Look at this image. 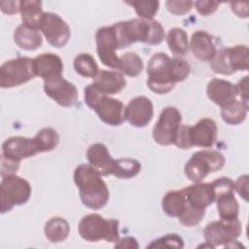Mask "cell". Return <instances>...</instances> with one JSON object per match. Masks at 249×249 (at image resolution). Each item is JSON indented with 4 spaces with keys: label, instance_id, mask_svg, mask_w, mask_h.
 <instances>
[{
    "label": "cell",
    "instance_id": "1",
    "mask_svg": "<svg viewBox=\"0 0 249 249\" xmlns=\"http://www.w3.org/2000/svg\"><path fill=\"white\" fill-rule=\"evenodd\" d=\"M190 70L186 60L180 57L171 58L164 53H157L147 65V86L158 94H165L173 89L176 83L187 79Z\"/></svg>",
    "mask_w": 249,
    "mask_h": 249
},
{
    "label": "cell",
    "instance_id": "2",
    "mask_svg": "<svg viewBox=\"0 0 249 249\" xmlns=\"http://www.w3.org/2000/svg\"><path fill=\"white\" fill-rule=\"evenodd\" d=\"M119 50L129 47L135 42L159 45L164 39V29L155 19L132 18L113 25Z\"/></svg>",
    "mask_w": 249,
    "mask_h": 249
},
{
    "label": "cell",
    "instance_id": "3",
    "mask_svg": "<svg viewBox=\"0 0 249 249\" xmlns=\"http://www.w3.org/2000/svg\"><path fill=\"white\" fill-rule=\"evenodd\" d=\"M73 178L85 206L98 210L106 205L110 196L109 190L101 175L90 164L78 165Z\"/></svg>",
    "mask_w": 249,
    "mask_h": 249
},
{
    "label": "cell",
    "instance_id": "4",
    "mask_svg": "<svg viewBox=\"0 0 249 249\" xmlns=\"http://www.w3.org/2000/svg\"><path fill=\"white\" fill-rule=\"evenodd\" d=\"M84 97L85 103L92 109L105 124L117 126L122 124L125 120V107L124 103L119 99L100 93L92 84L86 87Z\"/></svg>",
    "mask_w": 249,
    "mask_h": 249
},
{
    "label": "cell",
    "instance_id": "5",
    "mask_svg": "<svg viewBox=\"0 0 249 249\" xmlns=\"http://www.w3.org/2000/svg\"><path fill=\"white\" fill-rule=\"evenodd\" d=\"M217 139V125L214 120L204 118L195 125L181 124L174 144L180 149L192 147L211 148Z\"/></svg>",
    "mask_w": 249,
    "mask_h": 249
},
{
    "label": "cell",
    "instance_id": "6",
    "mask_svg": "<svg viewBox=\"0 0 249 249\" xmlns=\"http://www.w3.org/2000/svg\"><path fill=\"white\" fill-rule=\"evenodd\" d=\"M80 236L86 241L96 242L104 239L108 242H118L119 221L104 219L101 215L91 213L84 216L78 226Z\"/></svg>",
    "mask_w": 249,
    "mask_h": 249
},
{
    "label": "cell",
    "instance_id": "7",
    "mask_svg": "<svg viewBox=\"0 0 249 249\" xmlns=\"http://www.w3.org/2000/svg\"><path fill=\"white\" fill-rule=\"evenodd\" d=\"M225 165V157L216 150H201L193 154L186 162L184 172L194 183L201 182L209 173L216 172Z\"/></svg>",
    "mask_w": 249,
    "mask_h": 249
},
{
    "label": "cell",
    "instance_id": "8",
    "mask_svg": "<svg viewBox=\"0 0 249 249\" xmlns=\"http://www.w3.org/2000/svg\"><path fill=\"white\" fill-rule=\"evenodd\" d=\"M249 52L245 45H236L217 51L210 60L211 69L218 74L231 75L236 71H246L249 68Z\"/></svg>",
    "mask_w": 249,
    "mask_h": 249
},
{
    "label": "cell",
    "instance_id": "9",
    "mask_svg": "<svg viewBox=\"0 0 249 249\" xmlns=\"http://www.w3.org/2000/svg\"><path fill=\"white\" fill-rule=\"evenodd\" d=\"M0 185V211L2 214L12 210L14 206L22 205L31 196V186L25 179L16 174L2 177Z\"/></svg>",
    "mask_w": 249,
    "mask_h": 249
},
{
    "label": "cell",
    "instance_id": "10",
    "mask_svg": "<svg viewBox=\"0 0 249 249\" xmlns=\"http://www.w3.org/2000/svg\"><path fill=\"white\" fill-rule=\"evenodd\" d=\"M241 223L239 220L213 221L204 228L203 236L210 247H235L236 238L241 234Z\"/></svg>",
    "mask_w": 249,
    "mask_h": 249
},
{
    "label": "cell",
    "instance_id": "11",
    "mask_svg": "<svg viewBox=\"0 0 249 249\" xmlns=\"http://www.w3.org/2000/svg\"><path fill=\"white\" fill-rule=\"evenodd\" d=\"M34 77L33 59L27 56L7 60L0 67V87L3 89L20 86Z\"/></svg>",
    "mask_w": 249,
    "mask_h": 249
},
{
    "label": "cell",
    "instance_id": "12",
    "mask_svg": "<svg viewBox=\"0 0 249 249\" xmlns=\"http://www.w3.org/2000/svg\"><path fill=\"white\" fill-rule=\"evenodd\" d=\"M181 122L182 116L177 108L172 106L165 107L160 112L153 128L154 140L162 146L174 144Z\"/></svg>",
    "mask_w": 249,
    "mask_h": 249
},
{
    "label": "cell",
    "instance_id": "13",
    "mask_svg": "<svg viewBox=\"0 0 249 249\" xmlns=\"http://www.w3.org/2000/svg\"><path fill=\"white\" fill-rule=\"evenodd\" d=\"M219 216L223 220H233L238 216L239 205L233 195V182L229 177H220L212 182Z\"/></svg>",
    "mask_w": 249,
    "mask_h": 249
},
{
    "label": "cell",
    "instance_id": "14",
    "mask_svg": "<svg viewBox=\"0 0 249 249\" xmlns=\"http://www.w3.org/2000/svg\"><path fill=\"white\" fill-rule=\"evenodd\" d=\"M40 30L48 43L54 48H63L69 41L71 31L68 24L56 14L44 12Z\"/></svg>",
    "mask_w": 249,
    "mask_h": 249
},
{
    "label": "cell",
    "instance_id": "15",
    "mask_svg": "<svg viewBox=\"0 0 249 249\" xmlns=\"http://www.w3.org/2000/svg\"><path fill=\"white\" fill-rule=\"evenodd\" d=\"M42 153L40 145L34 136H13L6 139L2 144V158L19 163L21 160Z\"/></svg>",
    "mask_w": 249,
    "mask_h": 249
},
{
    "label": "cell",
    "instance_id": "16",
    "mask_svg": "<svg viewBox=\"0 0 249 249\" xmlns=\"http://www.w3.org/2000/svg\"><path fill=\"white\" fill-rule=\"evenodd\" d=\"M96 51L101 62L114 69H119L120 57L116 51L119 50L113 26H103L98 28L95 34Z\"/></svg>",
    "mask_w": 249,
    "mask_h": 249
},
{
    "label": "cell",
    "instance_id": "17",
    "mask_svg": "<svg viewBox=\"0 0 249 249\" xmlns=\"http://www.w3.org/2000/svg\"><path fill=\"white\" fill-rule=\"evenodd\" d=\"M44 91L58 105L63 107L73 106L78 101L77 88L62 76L44 81Z\"/></svg>",
    "mask_w": 249,
    "mask_h": 249
},
{
    "label": "cell",
    "instance_id": "18",
    "mask_svg": "<svg viewBox=\"0 0 249 249\" xmlns=\"http://www.w3.org/2000/svg\"><path fill=\"white\" fill-rule=\"evenodd\" d=\"M186 199V207L203 210L215 201V189L211 183H195L182 189Z\"/></svg>",
    "mask_w": 249,
    "mask_h": 249
},
{
    "label": "cell",
    "instance_id": "19",
    "mask_svg": "<svg viewBox=\"0 0 249 249\" xmlns=\"http://www.w3.org/2000/svg\"><path fill=\"white\" fill-rule=\"evenodd\" d=\"M154 106L150 98L140 95L132 98L125 107L124 118L135 127L146 126L153 119Z\"/></svg>",
    "mask_w": 249,
    "mask_h": 249
},
{
    "label": "cell",
    "instance_id": "20",
    "mask_svg": "<svg viewBox=\"0 0 249 249\" xmlns=\"http://www.w3.org/2000/svg\"><path fill=\"white\" fill-rule=\"evenodd\" d=\"M35 76L41 77L44 81H49L62 76L63 63L61 58L52 53H42L33 59Z\"/></svg>",
    "mask_w": 249,
    "mask_h": 249
},
{
    "label": "cell",
    "instance_id": "21",
    "mask_svg": "<svg viewBox=\"0 0 249 249\" xmlns=\"http://www.w3.org/2000/svg\"><path fill=\"white\" fill-rule=\"evenodd\" d=\"M208 98L221 108L237 99L236 86L222 79H212L206 88Z\"/></svg>",
    "mask_w": 249,
    "mask_h": 249
},
{
    "label": "cell",
    "instance_id": "22",
    "mask_svg": "<svg viewBox=\"0 0 249 249\" xmlns=\"http://www.w3.org/2000/svg\"><path fill=\"white\" fill-rule=\"evenodd\" d=\"M126 85L125 78L121 72L110 70H99L93 78L92 86L106 95L116 94L122 91Z\"/></svg>",
    "mask_w": 249,
    "mask_h": 249
},
{
    "label": "cell",
    "instance_id": "23",
    "mask_svg": "<svg viewBox=\"0 0 249 249\" xmlns=\"http://www.w3.org/2000/svg\"><path fill=\"white\" fill-rule=\"evenodd\" d=\"M87 159L101 176H108L112 173L115 160L111 157L104 144L94 143L90 145L87 151Z\"/></svg>",
    "mask_w": 249,
    "mask_h": 249
},
{
    "label": "cell",
    "instance_id": "24",
    "mask_svg": "<svg viewBox=\"0 0 249 249\" xmlns=\"http://www.w3.org/2000/svg\"><path fill=\"white\" fill-rule=\"evenodd\" d=\"M190 48L193 54L201 61H210L217 53L212 36L203 30L193 33Z\"/></svg>",
    "mask_w": 249,
    "mask_h": 249
},
{
    "label": "cell",
    "instance_id": "25",
    "mask_svg": "<svg viewBox=\"0 0 249 249\" xmlns=\"http://www.w3.org/2000/svg\"><path fill=\"white\" fill-rule=\"evenodd\" d=\"M14 40L20 49L25 51H35L43 43V38L39 30L29 28L23 24L18 25L15 29Z\"/></svg>",
    "mask_w": 249,
    "mask_h": 249
},
{
    "label": "cell",
    "instance_id": "26",
    "mask_svg": "<svg viewBox=\"0 0 249 249\" xmlns=\"http://www.w3.org/2000/svg\"><path fill=\"white\" fill-rule=\"evenodd\" d=\"M20 15L22 24L32 28L39 30L40 22L43 16L42 11V2L35 0H23L20 1Z\"/></svg>",
    "mask_w": 249,
    "mask_h": 249
},
{
    "label": "cell",
    "instance_id": "27",
    "mask_svg": "<svg viewBox=\"0 0 249 249\" xmlns=\"http://www.w3.org/2000/svg\"><path fill=\"white\" fill-rule=\"evenodd\" d=\"M248 105L242 100L235 99L221 108V117L227 124L236 125L246 119Z\"/></svg>",
    "mask_w": 249,
    "mask_h": 249
},
{
    "label": "cell",
    "instance_id": "28",
    "mask_svg": "<svg viewBox=\"0 0 249 249\" xmlns=\"http://www.w3.org/2000/svg\"><path fill=\"white\" fill-rule=\"evenodd\" d=\"M45 235L53 243H58L65 240L70 232L68 222L61 217H53L45 225Z\"/></svg>",
    "mask_w": 249,
    "mask_h": 249
},
{
    "label": "cell",
    "instance_id": "29",
    "mask_svg": "<svg viewBox=\"0 0 249 249\" xmlns=\"http://www.w3.org/2000/svg\"><path fill=\"white\" fill-rule=\"evenodd\" d=\"M161 206L166 215L180 217L186 206V199L182 190L167 192L162 197Z\"/></svg>",
    "mask_w": 249,
    "mask_h": 249
},
{
    "label": "cell",
    "instance_id": "30",
    "mask_svg": "<svg viewBox=\"0 0 249 249\" xmlns=\"http://www.w3.org/2000/svg\"><path fill=\"white\" fill-rule=\"evenodd\" d=\"M166 43L170 52L175 55H185L189 51L188 34L180 27H173L168 31Z\"/></svg>",
    "mask_w": 249,
    "mask_h": 249
},
{
    "label": "cell",
    "instance_id": "31",
    "mask_svg": "<svg viewBox=\"0 0 249 249\" xmlns=\"http://www.w3.org/2000/svg\"><path fill=\"white\" fill-rule=\"evenodd\" d=\"M141 170V163L134 159L124 158L115 160L112 173L117 178L129 179L136 176Z\"/></svg>",
    "mask_w": 249,
    "mask_h": 249
},
{
    "label": "cell",
    "instance_id": "32",
    "mask_svg": "<svg viewBox=\"0 0 249 249\" xmlns=\"http://www.w3.org/2000/svg\"><path fill=\"white\" fill-rule=\"evenodd\" d=\"M142 58L135 53H125L120 56L119 70L129 77H137L143 70Z\"/></svg>",
    "mask_w": 249,
    "mask_h": 249
},
{
    "label": "cell",
    "instance_id": "33",
    "mask_svg": "<svg viewBox=\"0 0 249 249\" xmlns=\"http://www.w3.org/2000/svg\"><path fill=\"white\" fill-rule=\"evenodd\" d=\"M74 68L76 72L85 78H94L98 73V65L92 55L89 53H80L74 59Z\"/></svg>",
    "mask_w": 249,
    "mask_h": 249
},
{
    "label": "cell",
    "instance_id": "34",
    "mask_svg": "<svg viewBox=\"0 0 249 249\" xmlns=\"http://www.w3.org/2000/svg\"><path fill=\"white\" fill-rule=\"evenodd\" d=\"M35 137L42 152H49L55 149L59 142V136L56 130L52 127H44L40 129Z\"/></svg>",
    "mask_w": 249,
    "mask_h": 249
},
{
    "label": "cell",
    "instance_id": "35",
    "mask_svg": "<svg viewBox=\"0 0 249 249\" xmlns=\"http://www.w3.org/2000/svg\"><path fill=\"white\" fill-rule=\"evenodd\" d=\"M126 4L132 6L136 14L143 19H153L160 6L159 1H132L126 2Z\"/></svg>",
    "mask_w": 249,
    "mask_h": 249
},
{
    "label": "cell",
    "instance_id": "36",
    "mask_svg": "<svg viewBox=\"0 0 249 249\" xmlns=\"http://www.w3.org/2000/svg\"><path fill=\"white\" fill-rule=\"evenodd\" d=\"M147 247H149V248H155V247L156 248H161V247L183 248L184 241L180 235H178L176 233H170V234H166L159 239L154 240Z\"/></svg>",
    "mask_w": 249,
    "mask_h": 249
},
{
    "label": "cell",
    "instance_id": "37",
    "mask_svg": "<svg viewBox=\"0 0 249 249\" xmlns=\"http://www.w3.org/2000/svg\"><path fill=\"white\" fill-rule=\"evenodd\" d=\"M165 5L169 13L175 16H183L192 10L194 6V2L193 1H167Z\"/></svg>",
    "mask_w": 249,
    "mask_h": 249
},
{
    "label": "cell",
    "instance_id": "38",
    "mask_svg": "<svg viewBox=\"0 0 249 249\" xmlns=\"http://www.w3.org/2000/svg\"><path fill=\"white\" fill-rule=\"evenodd\" d=\"M194 5L196 9V11L201 15V16H209L212 15L213 13L216 12L218 9L220 3L216 1H196L194 2Z\"/></svg>",
    "mask_w": 249,
    "mask_h": 249
},
{
    "label": "cell",
    "instance_id": "39",
    "mask_svg": "<svg viewBox=\"0 0 249 249\" xmlns=\"http://www.w3.org/2000/svg\"><path fill=\"white\" fill-rule=\"evenodd\" d=\"M248 175L244 174L239 176L233 183V190H235L238 195L246 201L248 200Z\"/></svg>",
    "mask_w": 249,
    "mask_h": 249
},
{
    "label": "cell",
    "instance_id": "40",
    "mask_svg": "<svg viewBox=\"0 0 249 249\" xmlns=\"http://www.w3.org/2000/svg\"><path fill=\"white\" fill-rule=\"evenodd\" d=\"M0 7L3 13L15 15L20 11V1H1Z\"/></svg>",
    "mask_w": 249,
    "mask_h": 249
},
{
    "label": "cell",
    "instance_id": "41",
    "mask_svg": "<svg viewBox=\"0 0 249 249\" xmlns=\"http://www.w3.org/2000/svg\"><path fill=\"white\" fill-rule=\"evenodd\" d=\"M237 93L240 96V100L248 105V76H245L239 83L236 85Z\"/></svg>",
    "mask_w": 249,
    "mask_h": 249
},
{
    "label": "cell",
    "instance_id": "42",
    "mask_svg": "<svg viewBox=\"0 0 249 249\" xmlns=\"http://www.w3.org/2000/svg\"><path fill=\"white\" fill-rule=\"evenodd\" d=\"M115 247L116 248L117 247L118 248H138V244L134 237L126 236L121 240L119 239V243H117Z\"/></svg>",
    "mask_w": 249,
    "mask_h": 249
}]
</instances>
